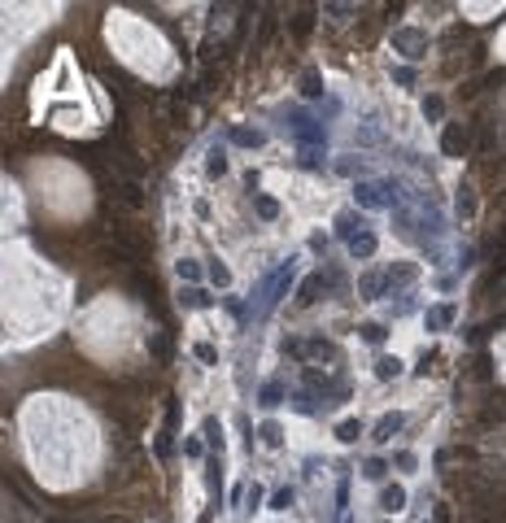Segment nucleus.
I'll return each instance as SVG.
<instances>
[{
	"mask_svg": "<svg viewBox=\"0 0 506 523\" xmlns=\"http://www.w3.org/2000/svg\"><path fill=\"white\" fill-rule=\"evenodd\" d=\"M402 183L397 179H358L354 183V201L362 209H380V205H388V209H397L402 205Z\"/></svg>",
	"mask_w": 506,
	"mask_h": 523,
	"instance_id": "obj_1",
	"label": "nucleus"
},
{
	"mask_svg": "<svg viewBox=\"0 0 506 523\" xmlns=\"http://www.w3.org/2000/svg\"><path fill=\"white\" fill-rule=\"evenodd\" d=\"M279 353L284 358H310V362H336L340 358L336 340H327V336H288L279 344Z\"/></svg>",
	"mask_w": 506,
	"mask_h": 523,
	"instance_id": "obj_2",
	"label": "nucleus"
},
{
	"mask_svg": "<svg viewBox=\"0 0 506 523\" xmlns=\"http://www.w3.org/2000/svg\"><path fill=\"white\" fill-rule=\"evenodd\" d=\"M292 262L297 257H288V262H279L275 270H270V275L257 283V296H262V305H257V314H270L275 310L279 301H284V292L292 288V275H297V266H292Z\"/></svg>",
	"mask_w": 506,
	"mask_h": 523,
	"instance_id": "obj_3",
	"label": "nucleus"
},
{
	"mask_svg": "<svg viewBox=\"0 0 506 523\" xmlns=\"http://www.w3.org/2000/svg\"><path fill=\"white\" fill-rule=\"evenodd\" d=\"M336 283H340L336 270H314V275H305V279H301V288H297V310H310V305H314V301H323L327 288H336Z\"/></svg>",
	"mask_w": 506,
	"mask_h": 523,
	"instance_id": "obj_4",
	"label": "nucleus"
},
{
	"mask_svg": "<svg viewBox=\"0 0 506 523\" xmlns=\"http://www.w3.org/2000/svg\"><path fill=\"white\" fill-rule=\"evenodd\" d=\"M428 31L423 27H402V31H393V53H402L406 62H419L423 53H428Z\"/></svg>",
	"mask_w": 506,
	"mask_h": 523,
	"instance_id": "obj_5",
	"label": "nucleus"
},
{
	"mask_svg": "<svg viewBox=\"0 0 506 523\" xmlns=\"http://www.w3.org/2000/svg\"><path fill=\"white\" fill-rule=\"evenodd\" d=\"M175 419H179V401L166 397V414H162V432H157V441H153V454H157L162 462L170 458V449H175Z\"/></svg>",
	"mask_w": 506,
	"mask_h": 523,
	"instance_id": "obj_6",
	"label": "nucleus"
},
{
	"mask_svg": "<svg viewBox=\"0 0 506 523\" xmlns=\"http://www.w3.org/2000/svg\"><path fill=\"white\" fill-rule=\"evenodd\" d=\"M467 149H472V131H467V123H445L441 153H445V157H463Z\"/></svg>",
	"mask_w": 506,
	"mask_h": 523,
	"instance_id": "obj_7",
	"label": "nucleus"
},
{
	"mask_svg": "<svg viewBox=\"0 0 506 523\" xmlns=\"http://www.w3.org/2000/svg\"><path fill=\"white\" fill-rule=\"evenodd\" d=\"M415 279H419V266H415V262H393V266L384 270V296L402 292L406 283H415Z\"/></svg>",
	"mask_w": 506,
	"mask_h": 523,
	"instance_id": "obj_8",
	"label": "nucleus"
},
{
	"mask_svg": "<svg viewBox=\"0 0 506 523\" xmlns=\"http://www.w3.org/2000/svg\"><path fill=\"white\" fill-rule=\"evenodd\" d=\"M458 323V305L454 301H441V305H432V310H423V327L428 331H450Z\"/></svg>",
	"mask_w": 506,
	"mask_h": 523,
	"instance_id": "obj_9",
	"label": "nucleus"
},
{
	"mask_svg": "<svg viewBox=\"0 0 506 523\" xmlns=\"http://www.w3.org/2000/svg\"><path fill=\"white\" fill-rule=\"evenodd\" d=\"M358 231H367V218H362L358 209H340V214H336V235H340V240L349 244V240H354Z\"/></svg>",
	"mask_w": 506,
	"mask_h": 523,
	"instance_id": "obj_10",
	"label": "nucleus"
},
{
	"mask_svg": "<svg viewBox=\"0 0 506 523\" xmlns=\"http://www.w3.org/2000/svg\"><path fill=\"white\" fill-rule=\"evenodd\" d=\"M402 427H406V414H402V410H393V414H384V419L371 427V441H375V445H384L388 436H397Z\"/></svg>",
	"mask_w": 506,
	"mask_h": 523,
	"instance_id": "obj_11",
	"label": "nucleus"
},
{
	"mask_svg": "<svg viewBox=\"0 0 506 523\" xmlns=\"http://www.w3.org/2000/svg\"><path fill=\"white\" fill-rule=\"evenodd\" d=\"M375 248H380V240H375V231L367 227V231H358L354 240H349V257H354V262H367V257H375Z\"/></svg>",
	"mask_w": 506,
	"mask_h": 523,
	"instance_id": "obj_12",
	"label": "nucleus"
},
{
	"mask_svg": "<svg viewBox=\"0 0 506 523\" xmlns=\"http://www.w3.org/2000/svg\"><path fill=\"white\" fill-rule=\"evenodd\" d=\"M179 305H188V310H205V305H214V296H210L201 283H184V288H179Z\"/></svg>",
	"mask_w": 506,
	"mask_h": 523,
	"instance_id": "obj_13",
	"label": "nucleus"
},
{
	"mask_svg": "<svg viewBox=\"0 0 506 523\" xmlns=\"http://www.w3.org/2000/svg\"><path fill=\"white\" fill-rule=\"evenodd\" d=\"M257 406H262V410L284 406V379H266V384L257 388Z\"/></svg>",
	"mask_w": 506,
	"mask_h": 523,
	"instance_id": "obj_14",
	"label": "nucleus"
},
{
	"mask_svg": "<svg viewBox=\"0 0 506 523\" xmlns=\"http://www.w3.org/2000/svg\"><path fill=\"white\" fill-rule=\"evenodd\" d=\"M358 296H362V301H380V296H384V275H380V270H367V275L358 279Z\"/></svg>",
	"mask_w": 506,
	"mask_h": 523,
	"instance_id": "obj_15",
	"label": "nucleus"
},
{
	"mask_svg": "<svg viewBox=\"0 0 506 523\" xmlns=\"http://www.w3.org/2000/svg\"><path fill=\"white\" fill-rule=\"evenodd\" d=\"M380 510H384V515H397V510H406V489H402V484H384Z\"/></svg>",
	"mask_w": 506,
	"mask_h": 523,
	"instance_id": "obj_16",
	"label": "nucleus"
},
{
	"mask_svg": "<svg viewBox=\"0 0 506 523\" xmlns=\"http://www.w3.org/2000/svg\"><path fill=\"white\" fill-rule=\"evenodd\" d=\"M231 144H240V149H262V144H266V131H257V127H231Z\"/></svg>",
	"mask_w": 506,
	"mask_h": 523,
	"instance_id": "obj_17",
	"label": "nucleus"
},
{
	"mask_svg": "<svg viewBox=\"0 0 506 523\" xmlns=\"http://www.w3.org/2000/svg\"><path fill=\"white\" fill-rule=\"evenodd\" d=\"M205 484H210V497H214V510L223 506V462L210 458L205 462Z\"/></svg>",
	"mask_w": 506,
	"mask_h": 523,
	"instance_id": "obj_18",
	"label": "nucleus"
},
{
	"mask_svg": "<svg viewBox=\"0 0 506 523\" xmlns=\"http://www.w3.org/2000/svg\"><path fill=\"white\" fill-rule=\"evenodd\" d=\"M253 214H257L262 222H275V218H279V201L266 196V192H257V196H253Z\"/></svg>",
	"mask_w": 506,
	"mask_h": 523,
	"instance_id": "obj_19",
	"label": "nucleus"
},
{
	"mask_svg": "<svg viewBox=\"0 0 506 523\" xmlns=\"http://www.w3.org/2000/svg\"><path fill=\"white\" fill-rule=\"evenodd\" d=\"M301 97L305 101H319L323 97V75H319V70H301Z\"/></svg>",
	"mask_w": 506,
	"mask_h": 523,
	"instance_id": "obj_20",
	"label": "nucleus"
},
{
	"mask_svg": "<svg viewBox=\"0 0 506 523\" xmlns=\"http://www.w3.org/2000/svg\"><path fill=\"white\" fill-rule=\"evenodd\" d=\"M205 175L210 179H223V175H227V153H223L218 144L210 149V157H205Z\"/></svg>",
	"mask_w": 506,
	"mask_h": 523,
	"instance_id": "obj_21",
	"label": "nucleus"
},
{
	"mask_svg": "<svg viewBox=\"0 0 506 523\" xmlns=\"http://www.w3.org/2000/svg\"><path fill=\"white\" fill-rule=\"evenodd\" d=\"M205 279L214 283V288H231V270L223 266L218 257H214V262H205Z\"/></svg>",
	"mask_w": 506,
	"mask_h": 523,
	"instance_id": "obj_22",
	"label": "nucleus"
},
{
	"mask_svg": "<svg viewBox=\"0 0 506 523\" xmlns=\"http://www.w3.org/2000/svg\"><path fill=\"white\" fill-rule=\"evenodd\" d=\"M201 436H205V445L214 449V458H218V449H223V423L218 419H205L201 423Z\"/></svg>",
	"mask_w": 506,
	"mask_h": 523,
	"instance_id": "obj_23",
	"label": "nucleus"
},
{
	"mask_svg": "<svg viewBox=\"0 0 506 523\" xmlns=\"http://www.w3.org/2000/svg\"><path fill=\"white\" fill-rule=\"evenodd\" d=\"M375 375H380V379H397V375H402V358H393V353L375 358Z\"/></svg>",
	"mask_w": 506,
	"mask_h": 523,
	"instance_id": "obj_24",
	"label": "nucleus"
},
{
	"mask_svg": "<svg viewBox=\"0 0 506 523\" xmlns=\"http://www.w3.org/2000/svg\"><path fill=\"white\" fill-rule=\"evenodd\" d=\"M506 419V397H498V401H485V410H480V423H502Z\"/></svg>",
	"mask_w": 506,
	"mask_h": 523,
	"instance_id": "obj_25",
	"label": "nucleus"
},
{
	"mask_svg": "<svg viewBox=\"0 0 506 523\" xmlns=\"http://www.w3.org/2000/svg\"><path fill=\"white\" fill-rule=\"evenodd\" d=\"M358 436H362V423H358V419H345V423H336V441H340V445H354Z\"/></svg>",
	"mask_w": 506,
	"mask_h": 523,
	"instance_id": "obj_26",
	"label": "nucleus"
},
{
	"mask_svg": "<svg viewBox=\"0 0 506 523\" xmlns=\"http://www.w3.org/2000/svg\"><path fill=\"white\" fill-rule=\"evenodd\" d=\"M192 358L201 362V366H218V349H214L210 340H197V344H192Z\"/></svg>",
	"mask_w": 506,
	"mask_h": 523,
	"instance_id": "obj_27",
	"label": "nucleus"
},
{
	"mask_svg": "<svg viewBox=\"0 0 506 523\" xmlns=\"http://www.w3.org/2000/svg\"><path fill=\"white\" fill-rule=\"evenodd\" d=\"M257 436H262V445H270V449L284 445V427H279V423H262V427H257Z\"/></svg>",
	"mask_w": 506,
	"mask_h": 523,
	"instance_id": "obj_28",
	"label": "nucleus"
},
{
	"mask_svg": "<svg viewBox=\"0 0 506 523\" xmlns=\"http://www.w3.org/2000/svg\"><path fill=\"white\" fill-rule=\"evenodd\" d=\"M175 270H179L184 283H197V279H201V266H197V257H179V262H175Z\"/></svg>",
	"mask_w": 506,
	"mask_h": 523,
	"instance_id": "obj_29",
	"label": "nucleus"
},
{
	"mask_svg": "<svg viewBox=\"0 0 506 523\" xmlns=\"http://www.w3.org/2000/svg\"><path fill=\"white\" fill-rule=\"evenodd\" d=\"M292 502H297V493H292L288 484H284V489H275V493H270V510H279V515H284V510H288Z\"/></svg>",
	"mask_w": 506,
	"mask_h": 523,
	"instance_id": "obj_30",
	"label": "nucleus"
},
{
	"mask_svg": "<svg viewBox=\"0 0 506 523\" xmlns=\"http://www.w3.org/2000/svg\"><path fill=\"white\" fill-rule=\"evenodd\" d=\"M476 214V201H472V183L458 188V218H472Z\"/></svg>",
	"mask_w": 506,
	"mask_h": 523,
	"instance_id": "obj_31",
	"label": "nucleus"
},
{
	"mask_svg": "<svg viewBox=\"0 0 506 523\" xmlns=\"http://www.w3.org/2000/svg\"><path fill=\"white\" fill-rule=\"evenodd\" d=\"M423 118H428V123H441V118H445V101L441 97H423Z\"/></svg>",
	"mask_w": 506,
	"mask_h": 523,
	"instance_id": "obj_32",
	"label": "nucleus"
},
{
	"mask_svg": "<svg viewBox=\"0 0 506 523\" xmlns=\"http://www.w3.org/2000/svg\"><path fill=\"white\" fill-rule=\"evenodd\" d=\"M336 170L340 175H362V170H367V157H354V153H349V157L336 162Z\"/></svg>",
	"mask_w": 506,
	"mask_h": 523,
	"instance_id": "obj_33",
	"label": "nucleus"
},
{
	"mask_svg": "<svg viewBox=\"0 0 506 523\" xmlns=\"http://www.w3.org/2000/svg\"><path fill=\"white\" fill-rule=\"evenodd\" d=\"M297 410H301V414H319V410H323V401H314V392H310V388H301V392H297Z\"/></svg>",
	"mask_w": 506,
	"mask_h": 523,
	"instance_id": "obj_34",
	"label": "nucleus"
},
{
	"mask_svg": "<svg viewBox=\"0 0 506 523\" xmlns=\"http://www.w3.org/2000/svg\"><path fill=\"white\" fill-rule=\"evenodd\" d=\"M362 475H367V480H384V475H388V462H384V458H367V462H362Z\"/></svg>",
	"mask_w": 506,
	"mask_h": 523,
	"instance_id": "obj_35",
	"label": "nucleus"
},
{
	"mask_svg": "<svg viewBox=\"0 0 506 523\" xmlns=\"http://www.w3.org/2000/svg\"><path fill=\"white\" fill-rule=\"evenodd\" d=\"M310 27H314V14H297V18H292V35H297V40H305Z\"/></svg>",
	"mask_w": 506,
	"mask_h": 523,
	"instance_id": "obj_36",
	"label": "nucleus"
},
{
	"mask_svg": "<svg viewBox=\"0 0 506 523\" xmlns=\"http://www.w3.org/2000/svg\"><path fill=\"white\" fill-rule=\"evenodd\" d=\"M358 331H362V340H367V344H380V340H384V336H388V331H384V327H380V323H362V327H358Z\"/></svg>",
	"mask_w": 506,
	"mask_h": 523,
	"instance_id": "obj_37",
	"label": "nucleus"
},
{
	"mask_svg": "<svg viewBox=\"0 0 506 523\" xmlns=\"http://www.w3.org/2000/svg\"><path fill=\"white\" fill-rule=\"evenodd\" d=\"M393 467H397V471H415V454H410V449H397V454H393Z\"/></svg>",
	"mask_w": 506,
	"mask_h": 523,
	"instance_id": "obj_38",
	"label": "nucleus"
},
{
	"mask_svg": "<svg viewBox=\"0 0 506 523\" xmlns=\"http://www.w3.org/2000/svg\"><path fill=\"white\" fill-rule=\"evenodd\" d=\"M257 502H262V484H249L244 489V510H257Z\"/></svg>",
	"mask_w": 506,
	"mask_h": 523,
	"instance_id": "obj_39",
	"label": "nucleus"
},
{
	"mask_svg": "<svg viewBox=\"0 0 506 523\" xmlns=\"http://www.w3.org/2000/svg\"><path fill=\"white\" fill-rule=\"evenodd\" d=\"M393 79L402 83V88H415V70H410V66H397V70H393Z\"/></svg>",
	"mask_w": 506,
	"mask_h": 523,
	"instance_id": "obj_40",
	"label": "nucleus"
},
{
	"mask_svg": "<svg viewBox=\"0 0 506 523\" xmlns=\"http://www.w3.org/2000/svg\"><path fill=\"white\" fill-rule=\"evenodd\" d=\"M432 523H454V515H450V502H437V510H432Z\"/></svg>",
	"mask_w": 506,
	"mask_h": 523,
	"instance_id": "obj_41",
	"label": "nucleus"
},
{
	"mask_svg": "<svg viewBox=\"0 0 506 523\" xmlns=\"http://www.w3.org/2000/svg\"><path fill=\"white\" fill-rule=\"evenodd\" d=\"M437 358H441V353H437V349H428V353L419 358V366H415V371H419V375H428V371H432V362H437Z\"/></svg>",
	"mask_w": 506,
	"mask_h": 523,
	"instance_id": "obj_42",
	"label": "nucleus"
},
{
	"mask_svg": "<svg viewBox=\"0 0 506 523\" xmlns=\"http://www.w3.org/2000/svg\"><path fill=\"white\" fill-rule=\"evenodd\" d=\"M184 454H188V458H201V454H205V441H197V436H192V441L184 445Z\"/></svg>",
	"mask_w": 506,
	"mask_h": 523,
	"instance_id": "obj_43",
	"label": "nucleus"
},
{
	"mask_svg": "<svg viewBox=\"0 0 506 523\" xmlns=\"http://www.w3.org/2000/svg\"><path fill=\"white\" fill-rule=\"evenodd\" d=\"M345 502H349V484L340 480V484H336V515H340V510H345Z\"/></svg>",
	"mask_w": 506,
	"mask_h": 523,
	"instance_id": "obj_44",
	"label": "nucleus"
},
{
	"mask_svg": "<svg viewBox=\"0 0 506 523\" xmlns=\"http://www.w3.org/2000/svg\"><path fill=\"white\" fill-rule=\"evenodd\" d=\"M227 310H231V314H236V318H240V323H244V318H249V310H244V305L236 301V296H227Z\"/></svg>",
	"mask_w": 506,
	"mask_h": 523,
	"instance_id": "obj_45",
	"label": "nucleus"
},
{
	"mask_svg": "<svg viewBox=\"0 0 506 523\" xmlns=\"http://www.w3.org/2000/svg\"><path fill=\"white\" fill-rule=\"evenodd\" d=\"M476 375H480V379H493V371H489V358H485V353L476 358Z\"/></svg>",
	"mask_w": 506,
	"mask_h": 523,
	"instance_id": "obj_46",
	"label": "nucleus"
},
{
	"mask_svg": "<svg viewBox=\"0 0 506 523\" xmlns=\"http://www.w3.org/2000/svg\"><path fill=\"white\" fill-rule=\"evenodd\" d=\"M345 523H354V519H345Z\"/></svg>",
	"mask_w": 506,
	"mask_h": 523,
	"instance_id": "obj_47",
	"label": "nucleus"
},
{
	"mask_svg": "<svg viewBox=\"0 0 506 523\" xmlns=\"http://www.w3.org/2000/svg\"><path fill=\"white\" fill-rule=\"evenodd\" d=\"M467 523H472V519H467Z\"/></svg>",
	"mask_w": 506,
	"mask_h": 523,
	"instance_id": "obj_48",
	"label": "nucleus"
}]
</instances>
